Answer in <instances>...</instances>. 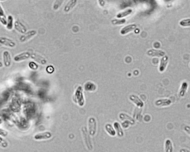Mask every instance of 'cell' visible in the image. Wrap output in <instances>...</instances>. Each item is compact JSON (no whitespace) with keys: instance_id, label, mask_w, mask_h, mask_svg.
Wrapping results in <instances>:
<instances>
[{"instance_id":"6da1fadb","label":"cell","mask_w":190,"mask_h":152,"mask_svg":"<svg viewBox=\"0 0 190 152\" xmlns=\"http://www.w3.org/2000/svg\"><path fill=\"white\" fill-rule=\"evenodd\" d=\"M74 102L80 106H83L85 104V99L83 95V89L81 86L76 88L73 97Z\"/></svg>"},{"instance_id":"7a4b0ae2","label":"cell","mask_w":190,"mask_h":152,"mask_svg":"<svg viewBox=\"0 0 190 152\" xmlns=\"http://www.w3.org/2000/svg\"><path fill=\"white\" fill-rule=\"evenodd\" d=\"M81 132L85 146L88 150L92 151L93 149V146L92 144L90 135L89 134L86 127L85 126L82 127Z\"/></svg>"},{"instance_id":"3957f363","label":"cell","mask_w":190,"mask_h":152,"mask_svg":"<svg viewBox=\"0 0 190 152\" xmlns=\"http://www.w3.org/2000/svg\"><path fill=\"white\" fill-rule=\"evenodd\" d=\"M88 127V133L90 135H95L97 130V123L95 118L91 117L89 118Z\"/></svg>"},{"instance_id":"277c9868","label":"cell","mask_w":190,"mask_h":152,"mask_svg":"<svg viewBox=\"0 0 190 152\" xmlns=\"http://www.w3.org/2000/svg\"><path fill=\"white\" fill-rule=\"evenodd\" d=\"M36 33L37 32L35 30H31L26 32L20 36V42L22 43H25L35 36Z\"/></svg>"},{"instance_id":"5b68a950","label":"cell","mask_w":190,"mask_h":152,"mask_svg":"<svg viewBox=\"0 0 190 152\" xmlns=\"http://www.w3.org/2000/svg\"><path fill=\"white\" fill-rule=\"evenodd\" d=\"M52 137V134L51 132H46L36 134L34 136V139L36 140H42L50 139Z\"/></svg>"},{"instance_id":"8992f818","label":"cell","mask_w":190,"mask_h":152,"mask_svg":"<svg viewBox=\"0 0 190 152\" xmlns=\"http://www.w3.org/2000/svg\"><path fill=\"white\" fill-rule=\"evenodd\" d=\"M31 54L29 52H25L17 55L14 57V60L18 62L30 58Z\"/></svg>"},{"instance_id":"52a82bcc","label":"cell","mask_w":190,"mask_h":152,"mask_svg":"<svg viewBox=\"0 0 190 152\" xmlns=\"http://www.w3.org/2000/svg\"><path fill=\"white\" fill-rule=\"evenodd\" d=\"M0 43L10 48H14L16 46V43L14 41L6 37L0 38Z\"/></svg>"},{"instance_id":"ba28073f","label":"cell","mask_w":190,"mask_h":152,"mask_svg":"<svg viewBox=\"0 0 190 152\" xmlns=\"http://www.w3.org/2000/svg\"><path fill=\"white\" fill-rule=\"evenodd\" d=\"M3 63L6 67H9L11 65L12 59L9 52L5 50L3 54Z\"/></svg>"},{"instance_id":"9c48e42d","label":"cell","mask_w":190,"mask_h":152,"mask_svg":"<svg viewBox=\"0 0 190 152\" xmlns=\"http://www.w3.org/2000/svg\"><path fill=\"white\" fill-rule=\"evenodd\" d=\"M15 28L18 32L25 34L27 32V28L25 26L18 20L16 21L14 23Z\"/></svg>"},{"instance_id":"30bf717a","label":"cell","mask_w":190,"mask_h":152,"mask_svg":"<svg viewBox=\"0 0 190 152\" xmlns=\"http://www.w3.org/2000/svg\"><path fill=\"white\" fill-rule=\"evenodd\" d=\"M129 99L137 107L142 108L144 106V103L137 96L132 94L129 96Z\"/></svg>"},{"instance_id":"8fae6325","label":"cell","mask_w":190,"mask_h":152,"mask_svg":"<svg viewBox=\"0 0 190 152\" xmlns=\"http://www.w3.org/2000/svg\"><path fill=\"white\" fill-rule=\"evenodd\" d=\"M172 101L169 99H160L155 101V105L158 106H166L171 104Z\"/></svg>"},{"instance_id":"7c38bea8","label":"cell","mask_w":190,"mask_h":152,"mask_svg":"<svg viewBox=\"0 0 190 152\" xmlns=\"http://www.w3.org/2000/svg\"><path fill=\"white\" fill-rule=\"evenodd\" d=\"M31 57L34 61L41 64H46V61L43 57L35 53H32L31 54Z\"/></svg>"},{"instance_id":"4fadbf2b","label":"cell","mask_w":190,"mask_h":152,"mask_svg":"<svg viewBox=\"0 0 190 152\" xmlns=\"http://www.w3.org/2000/svg\"><path fill=\"white\" fill-rule=\"evenodd\" d=\"M113 125H114L115 131H116L118 137H123L124 135V133L123 129L122 128L120 124L117 122H115Z\"/></svg>"},{"instance_id":"5bb4252c","label":"cell","mask_w":190,"mask_h":152,"mask_svg":"<svg viewBox=\"0 0 190 152\" xmlns=\"http://www.w3.org/2000/svg\"><path fill=\"white\" fill-rule=\"evenodd\" d=\"M147 54L151 56L160 57L163 56L165 55V53L162 50H151L147 52Z\"/></svg>"},{"instance_id":"9a60e30c","label":"cell","mask_w":190,"mask_h":152,"mask_svg":"<svg viewBox=\"0 0 190 152\" xmlns=\"http://www.w3.org/2000/svg\"><path fill=\"white\" fill-rule=\"evenodd\" d=\"M168 57L167 56L162 58L159 68V71L161 72L164 71L168 63Z\"/></svg>"},{"instance_id":"2e32d148","label":"cell","mask_w":190,"mask_h":152,"mask_svg":"<svg viewBox=\"0 0 190 152\" xmlns=\"http://www.w3.org/2000/svg\"><path fill=\"white\" fill-rule=\"evenodd\" d=\"M136 25L135 24H132V25L127 26L121 30L120 33L122 35L126 34L127 33L133 31L136 28Z\"/></svg>"},{"instance_id":"e0dca14e","label":"cell","mask_w":190,"mask_h":152,"mask_svg":"<svg viewBox=\"0 0 190 152\" xmlns=\"http://www.w3.org/2000/svg\"><path fill=\"white\" fill-rule=\"evenodd\" d=\"M84 88L85 91L88 92L95 91L97 89V87L95 84L90 82L85 84Z\"/></svg>"},{"instance_id":"ac0fdd59","label":"cell","mask_w":190,"mask_h":152,"mask_svg":"<svg viewBox=\"0 0 190 152\" xmlns=\"http://www.w3.org/2000/svg\"><path fill=\"white\" fill-rule=\"evenodd\" d=\"M165 152H173V148L171 141L167 139L165 143Z\"/></svg>"},{"instance_id":"d6986e66","label":"cell","mask_w":190,"mask_h":152,"mask_svg":"<svg viewBox=\"0 0 190 152\" xmlns=\"http://www.w3.org/2000/svg\"><path fill=\"white\" fill-rule=\"evenodd\" d=\"M188 85L186 82H183L179 91V95L183 97L185 95L188 88Z\"/></svg>"},{"instance_id":"ffe728a7","label":"cell","mask_w":190,"mask_h":152,"mask_svg":"<svg viewBox=\"0 0 190 152\" xmlns=\"http://www.w3.org/2000/svg\"><path fill=\"white\" fill-rule=\"evenodd\" d=\"M105 130L111 136H114L116 135V132L115 129L110 124H107L105 125Z\"/></svg>"},{"instance_id":"44dd1931","label":"cell","mask_w":190,"mask_h":152,"mask_svg":"<svg viewBox=\"0 0 190 152\" xmlns=\"http://www.w3.org/2000/svg\"><path fill=\"white\" fill-rule=\"evenodd\" d=\"M7 18L2 7L0 4V22L4 25H6Z\"/></svg>"},{"instance_id":"7402d4cb","label":"cell","mask_w":190,"mask_h":152,"mask_svg":"<svg viewBox=\"0 0 190 152\" xmlns=\"http://www.w3.org/2000/svg\"><path fill=\"white\" fill-rule=\"evenodd\" d=\"M119 118L120 119L123 120H129L130 122H132L134 124L135 123V120L133 119V118L129 116V115L126 114V113H120L119 115Z\"/></svg>"},{"instance_id":"603a6c76","label":"cell","mask_w":190,"mask_h":152,"mask_svg":"<svg viewBox=\"0 0 190 152\" xmlns=\"http://www.w3.org/2000/svg\"><path fill=\"white\" fill-rule=\"evenodd\" d=\"M13 17L11 15H9L7 19L6 28L9 30H11L13 28Z\"/></svg>"},{"instance_id":"cb8c5ba5","label":"cell","mask_w":190,"mask_h":152,"mask_svg":"<svg viewBox=\"0 0 190 152\" xmlns=\"http://www.w3.org/2000/svg\"><path fill=\"white\" fill-rule=\"evenodd\" d=\"M76 0H72L69 2L68 4L66 5L65 8H64V11L65 12H68L74 7L75 6L76 3Z\"/></svg>"},{"instance_id":"d4e9b609","label":"cell","mask_w":190,"mask_h":152,"mask_svg":"<svg viewBox=\"0 0 190 152\" xmlns=\"http://www.w3.org/2000/svg\"><path fill=\"white\" fill-rule=\"evenodd\" d=\"M132 12V10L131 9H128L125 10L124 12H122L117 15V17L118 18H122V17L127 16L130 14Z\"/></svg>"},{"instance_id":"484cf974","label":"cell","mask_w":190,"mask_h":152,"mask_svg":"<svg viewBox=\"0 0 190 152\" xmlns=\"http://www.w3.org/2000/svg\"><path fill=\"white\" fill-rule=\"evenodd\" d=\"M9 143L7 141L0 136V147L6 148L8 147Z\"/></svg>"},{"instance_id":"4316f807","label":"cell","mask_w":190,"mask_h":152,"mask_svg":"<svg viewBox=\"0 0 190 152\" xmlns=\"http://www.w3.org/2000/svg\"><path fill=\"white\" fill-rule=\"evenodd\" d=\"M126 21V20L125 19H122V20H117V19H114V20L111 21V22L113 25H121L125 23Z\"/></svg>"},{"instance_id":"83f0119b","label":"cell","mask_w":190,"mask_h":152,"mask_svg":"<svg viewBox=\"0 0 190 152\" xmlns=\"http://www.w3.org/2000/svg\"><path fill=\"white\" fill-rule=\"evenodd\" d=\"M190 20L189 19H186V20H183L180 22V25L183 27H188L190 26Z\"/></svg>"},{"instance_id":"f1b7e54d","label":"cell","mask_w":190,"mask_h":152,"mask_svg":"<svg viewBox=\"0 0 190 152\" xmlns=\"http://www.w3.org/2000/svg\"><path fill=\"white\" fill-rule=\"evenodd\" d=\"M9 132L8 131L4 129L0 128V136L2 137H6L8 135Z\"/></svg>"},{"instance_id":"f546056e","label":"cell","mask_w":190,"mask_h":152,"mask_svg":"<svg viewBox=\"0 0 190 152\" xmlns=\"http://www.w3.org/2000/svg\"><path fill=\"white\" fill-rule=\"evenodd\" d=\"M29 68L32 70H36L38 69V66L35 63L31 62L29 63Z\"/></svg>"},{"instance_id":"4dcf8cb0","label":"cell","mask_w":190,"mask_h":152,"mask_svg":"<svg viewBox=\"0 0 190 152\" xmlns=\"http://www.w3.org/2000/svg\"><path fill=\"white\" fill-rule=\"evenodd\" d=\"M63 1H57L54 5V9L55 10H57L60 7V6L62 4V3Z\"/></svg>"},{"instance_id":"1f68e13d","label":"cell","mask_w":190,"mask_h":152,"mask_svg":"<svg viewBox=\"0 0 190 152\" xmlns=\"http://www.w3.org/2000/svg\"><path fill=\"white\" fill-rule=\"evenodd\" d=\"M179 152H190L189 150H188L186 148H182L180 149Z\"/></svg>"},{"instance_id":"d6a6232c","label":"cell","mask_w":190,"mask_h":152,"mask_svg":"<svg viewBox=\"0 0 190 152\" xmlns=\"http://www.w3.org/2000/svg\"><path fill=\"white\" fill-rule=\"evenodd\" d=\"M3 65L2 63L1 62H0V68L3 67Z\"/></svg>"},{"instance_id":"836d02e7","label":"cell","mask_w":190,"mask_h":152,"mask_svg":"<svg viewBox=\"0 0 190 152\" xmlns=\"http://www.w3.org/2000/svg\"><path fill=\"white\" fill-rule=\"evenodd\" d=\"M3 123V120L1 118H0V125Z\"/></svg>"}]
</instances>
